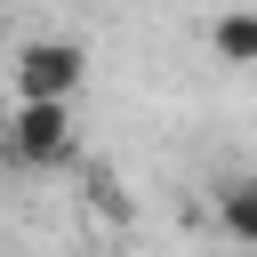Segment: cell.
<instances>
[{"mask_svg": "<svg viewBox=\"0 0 257 257\" xmlns=\"http://www.w3.org/2000/svg\"><path fill=\"white\" fill-rule=\"evenodd\" d=\"M217 217H225V233H233V241H257V177H249V185H233V193L217 201Z\"/></svg>", "mask_w": 257, "mask_h": 257, "instance_id": "cell-4", "label": "cell"}, {"mask_svg": "<svg viewBox=\"0 0 257 257\" xmlns=\"http://www.w3.org/2000/svg\"><path fill=\"white\" fill-rule=\"evenodd\" d=\"M217 56L225 64H257V16L241 8V16H217Z\"/></svg>", "mask_w": 257, "mask_h": 257, "instance_id": "cell-3", "label": "cell"}, {"mask_svg": "<svg viewBox=\"0 0 257 257\" xmlns=\"http://www.w3.org/2000/svg\"><path fill=\"white\" fill-rule=\"evenodd\" d=\"M0 153L16 169H64L72 161V104H16Z\"/></svg>", "mask_w": 257, "mask_h": 257, "instance_id": "cell-2", "label": "cell"}, {"mask_svg": "<svg viewBox=\"0 0 257 257\" xmlns=\"http://www.w3.org/2000/svg\"><path fill=\"white\" fill-rule=\"evenodd\" d=\"M80 80H88V48L80 40H24L16 64H8L16 104H72Z\"/></svg>", "mask_w": 257, "mask_h": 257, "instance_id": "cell-1", "label": "cell"}]
</instances>
